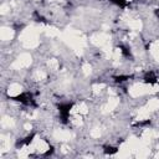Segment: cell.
Masks as SVG:
<instances>
[{
  "label": "cell",
  "instance_id": "ac0fdd59",
  "mask_svg": "<svg viewBox=\"0 0 159 159\" xmlns=\"http://www.w3.org/2000/svg\"><path fill=\"white\" fill-rule=\"evenodd\" d=\"M82 70H83V73H84V75H89V73L92 72V67H91L89 63H84V65L82 66Z\"/></svg>",
  "mask_w": 159,
  "mask_h": 159
},
{
  "label": "cell",
  "instance_id": "30bf717a",
  "mask_svg": "<svg viewBox=\"0 0 159 159\" xmlns=\"http://www.w3.org/2000/svg\"><path fill=\"white\" fill-rule=\"evenodd\" d=\"M1 125H2L4 128H12V127L15 125V122H14V119L10 118V117H4V118L1 119Z\"/></svg>",
  "mask_w": 159,
  "mask_h": 159
},
{
  "label": "cell",
  "instance_id": "9a60e30c",
  "mask_svg": "<svg viewBox=\"0 0 159 159\" xmlns=\"http://www.w3.org/2000/svg\"><path fill=\"white\" fill-rule=\"evenodd\" d=\"M46 32H47V35H48V36H51V37H53V36H57V35H58V30H57V29H55V27H47Z\"/></svg>",
  "mask_w": 159,
  "mask_h": 159
},
{
  "label": "cell",
  "instance_id": "d6986e66",
  "mask_svg": "<svg viewBox=\"0 0 159 159\" xmlns=\"http://www.w3.org/2000/svg\"><path fill=\"white\" fill-rule=\"evenodd\" d=\"M7 9H9V6H7L6 4H4V5L1 6V14H6V12H7Z\"/></svg>",
  "mask_w": 159,
  "mask_h": 159
},
{
  "label": "cell",
  "instance_id": "8992f818",
  "mask_svg": "<svg viewBox=\"0 0 159 159\" xmlns=\"http://www.w3.org/2000/svg\"><path fill=\"white\" fill-rule=\"evenodd\" d=\"M21 91H22V88L19 83H12V84H10V87L7 89V94L11 97H16L21 93Z\"/></svg>",
  "mask_w": 159,
  "mask_h": 159
},
{
  "label": "cell",
  "instance_id": "277c9868",
  "mask_svg": "<svg viewBox=\"0 0 159 159\" xmlns=\"http://www.w3.org/2000/svg\"><path fill=\"white\" fill-rule=\"evenodd\" d=\"M118 103H119V99H118L116 96H112V97H109V99L107 101L106 106L103 107V112H104V113L112 112L113 109H116V107L118 106Z\"/></svg>",
  "mask_w": 159,
  "mask_h": 159
},
{
  "label": "cell",
  "instance_id": "e0dca14e",
  "mask_svg": "<svg viewBox=\"0 0 159 159\" xmlns=\"http://www.w3.org/2000/svg\"><path fill=\"white\" fill-rule=\"evenodd\" d=\"M91 137L92 138H99L101 137V129L99 128H93L91 130Z\"/></svg>",
  "mask_w": 159,
  "mask_h": 159
},
{
  "label": "cell",
  "instance_id": "7c38bea8",
  "mask_svg": "<svg viewBox=\"0 0 159 159\" xmlns=\"http://www.w3.org/2000/svg\"><path fill=\"white\" fill-rule=\"evenodd\" d=\"M46 78V73L42 71V70H36L35 73H34V80L36 81H42Z\"/></svg>",
  "mask_w": 159,
  "mask_h": 159
},
{
  "label": "cell",
  "instance_id": "2e32d148",
  "mask_svg": "<svg viewBox=\"0 0 159 159\" xmlns=\"http://www.w3.org/2000/svg\"><path fill=\"white\" fill-rule=\"evenodd\" d=\"M103 88H104V84H103V83H97V84H93V87H92V89H93L94 93L101 92Z\"/></svg>",
  "mask_w": 159,
  "mask_h": 159
},
{
  "label": "cell",
  "instance_id": "ffe728a7",
  "mask_svg": "<svg viewBox=\"0 0 159 159\" xmlns=\"http://www.w3.org/2000/svg\"><path fill=\"white\" fill-rule=\"evenodd\" d=\"M24 128H25L26 130H31V124H29V123H26V124L24 125Z\"/></svg>",
  "mask_w": 159,
  "mask_h": 159
},
{
  "label": "cell",
  "instance_id": "ba28073f",
  "mask_svg": "<svg viewBox=\"0 0 159 159\" xmlns=\"http://www.w3.org/2000/svg\"><path fill=\"white\" fill-rule=\"evenodd\" d=\"M149 114H150V111L147 108V107H143L138 111V116H137V119L138 120H145L149 118Z\"/></svg>",
  "mask_w": 159,
  "mask_h": 159
},
{
  "label": "cell",
  "instance_id": "5bb4252c",
  "mask_svg": "<svg viewBox=\"0 0 159 159\" xmlns=\"http://www.w3.org/2000/svg\"><path fill=\"white\" fill-rule=\"evenodd\" d=\"M47 65H48L50 70H57V67H58V61H57L56 58H51V60L47 62Z\"/></svg>",
  "mask_w": 159,
  "mask_h": 159
},
{
  "label": "cell",
  "instance_id": "3957f363",
  "mask_svg": "<svg viewBox=\"0 0 159 159\" xmlns=\"http://www.w3.org/2000/svg\"><path fill=\"white\" fill-rule=\"evenodd\" d=\"M91 41L97 46H104L108 43V36L106 34H96L91 37Z\"/></svg>",
  "mask_w": 159,
  "mask_h": 159
},
{
  "label": "cell",
  "instance_id": "7a4b0ae2",
  "mask_svg": "<svg viewBox=\"0 0 159 159\" xmlns=\"http://www.w3.org/2000/svg\"><path fill=\"white\" fill-rule=\"evenodd\" d=\"M30 63H31V56H30V53H21L17 57V60L12 63V68L21 70L24 67H29Z\"/></svg>",
  "mask_w": 159,
  "mask_h": 159
},
{
  "label": "cell",
  "instance_id": "5b68a950",
  "mask_svg": "<svg viewBox=\"0 0 159 159\" xmlns=\"http://www.w3.org/2000/svg\"><path fill=\"white\" fill-rule=\"evenodd\" d=\"M12 36H14V30L12 29H10V27H2L0 30V39L2 41H9V40L12 39Z\"/></svg>",
  "mask_w": 159,
  "mask_h": 159
},
{
  "label": "cell",
  "instance_id": "8fae6325",
  "mask_svg": "<svg viewBox=\"0 0 159 159\" xmlns=\"http://www.w3.org/2000/svg\"><path fill=\"white\" fill-rule=\"evenodd\" d=\"M129 27L134 31H138L142 29V21L140 20H130L129 21Z\"/></svg>",
  "mask_w": 159,
  "mask_h": 159
},
{
  "label": "cell",
  "instance_id": "52a82bcc",
  "mask_svg": "<svg viewBox=\"0 0 159 159\" xmlns=\"http://www.w3.org/2000/svg\"><path fill=\"white\" fill-rule=\"evenodd\" d=\"M149 51H150V55L157 60L159 61V41H154L150 43V47H149Z\"/></svg>",
  "mask_w": 159,
  "mask_h": 159
},
{
  "label": "cell",
  "instance_id": "6da1fadb",
  "mask_svg": "<svg viewBox=\"0 0 159 159\" xmlns=\"http://www.w3.org/2000/svg\"><path fill=\"white\" fill-rule=\"evenodd\" d=\"M20 40L22 42V45L26 48H34L39 45V40H37V30H35L34 27L26 29L22 31Z\"/></svg>",
  "mask_w": 159,
  "mask_h": 159
},
{
  "label": "cell",
  "instance_id": "9c48e42d",
  "mask_svg": "<svg viewBox=\"0 0 159 159\" xmlns=\"http://www.w3.org/2000/svg\"><path fill=\"white\" fill-rule=\"evenodd\" d=\"M145 107H147L150 112H152V111H157V109H159V99H158V98H152V99H149Z\"/></svg>",
  "mask_w": 159,
  "mask_h": 159
},
{
  "label": "cell",
  "instance_id": "4fadbf2b",
  "mask_svg": "<svg viewBox=\"0 0 159 159\" xmlns=\"http://www.w3.org/2000/svg\"><path fill=\"white\" fill-rule=\"evenodd\" d=\"M77 112L80 114H87L88 113V107L84 104V103H81L77 106Z\"/></svg>",
  "mask_w": 159,
  "mask_h": 159
}]
</instances>
